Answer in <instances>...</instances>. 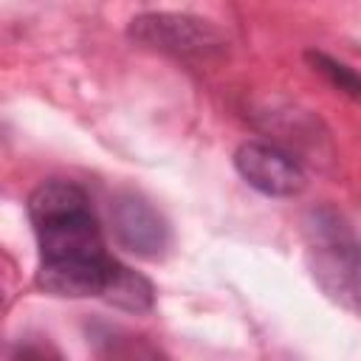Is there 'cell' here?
<instances>
[{"label":"cell","instance_id":"cell-1","mask_svg":"<svg viewBox=\"0 0 361 361\" xmlns=\"http://www.w3.org/2000/svg\"><path fill=\"white\" fill-rule=\"evenodd\" d=\"M310 268L322 290L350 310H361V243L333 212H313Z\"/></svg>","mask_w":361,"mask_h":361},{"label":"cell","instance_id":"cell-2","mask_svg":"<svg viewBox=\"0 0 361 361\" xmlns=\"http://www.w3.org/2000/svg\"><path fill=\"white\" fill-rule=\"evenodd\" d=\"M130 37L147 48L186 59H209L228 45L217 25L189 14H141L130 23Z\"/></svg>","mask_w":361,"mask_h":361},{"label":"cell","instance_id":"cell-3","mask_svg":"<svg viewBox=\"0 0 361 361\" xmlns=\"http://www.w3.org/2000/svg\"><path fill=\"white\" fill-rule=\"evenodd\" d=\"M234 166L240 178L271 197H293L305 189L302 166L276 144L245 141L234 152Z\"/></svg>","mask_w":361,"mask_h":361},{"label":"cell","instance_id":"cell-4","mask_svg":"<svg viewBox=\"0 0 361 361\" xmlns=\"http://www.w3.org/2000/svg\"><path fill=\"white\" fill-rule=\"evenodd\" d=\"M110 226H113L118 245L138 254V257H161L166 243H169V231H166L164 217L144 197H138L133 192L113 197Z\"/></svg>","mask_w":361,"mask_h":361},{"label":"cell","instance_id":"cell-5","mask_svg":"<svg viewBox=\"0 0 361 361\" xmlns=\"http://www.w3.org/2000/svg\"><path fill=\"white\" fill-rule=\"evenodd\" d=\"M113 257H42L37 271V288L51 296L85 299L102 296Z\"/></svg>","mask_w":361,"mask_h":361},{"label":"cell","instance_id":"cell-6","mask_svg":"<svg viewBox=\"0 0 361 361\" xmlns=\"http://www.w3.org/2000/svg\"><path fill=\"white\" fill-rule=\"evenodd\" d=\"M42 257H104V240L90 209L34 228Z\"/></svg>","mask_w":361,"mask_h":361},{"label":"cell","instance_id":"cell-7","mask_svg":"<svg viewBox=\"0 0 361 361\" xmlns=\"http://www.w3.org/2000/svg\"><path fill=\"white\" fill-rule=\"evenodd\" d=\"M90 209L87 192L73 180H45L28 197V217L37 226Z\"/></svg>","mask_w":361,"mask_h":361},{"label":"cell","instance_id":"cell-8","mask_svg":"<svg viewBox=\"0 0 361 361\" xmlns=\"http://www.w3.org/2000/svg\"><path fill=\"white\" fill-rule=\"evenodd\" d=\"M102 299L121 307V310H130V313H144L152 307L155 302V290L149 285L147 276H141L138 271L121 265V262H110V271H107V282H104V290H102Z\"/></svg>","mask_w":361,"mask_h":361},{"label":"cell","instance_id":"cell-9","mask_svg":"<svg viewBox=\"0 0 361 361\" xmlns=\"http://www.w3.org/2000/svg\"><path fill=\"white\" fill-rule=\"evenodd\" d=\"M307 59L313 62V68L327 76V82L333 87H338L341 93L353 96V99H361V73H355L353 68H347L344 62L327 56V54H307Z\"/></svg>","mask_w":361,"mask_h":361}]
</instances>
